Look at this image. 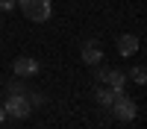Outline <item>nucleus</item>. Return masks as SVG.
I'll list each match as a JSON object with an SVG mask.
<instances>
[{"mask_svg":"<svg viewBox=\"0 0 147 129\" xmlns=\"http://www.w3.org/2000/svg\"><path fill=\"white\" fill-rule=\"evenodd\" d=\"M18 3H21V12L35 23L50 18V0H18Z\"/></svg>","mask_w":147,"mask_h":129,"instance_id":"nucleus-1","label":"nucleus"},{"mask_svg":"<svg viewBox=\"0 0 147 129\" xmlns=\"http://www.w3.org/2000/svg\"><path fill=\"white\" fill-rule=\"evenodd\" d=\"M3 112L6 114H12V117H30V112H32V106H30V100L27 97H21V94H9V100L3 103Z\"/></svg>","mask_w":147,"mask_h":129,"instance_id":"nucleus-2","label":"nucleus"},{"mask_svg":"<svg viewBox=\"0 0 147 129\" xmlns=\"http://www.w3.org/2000/svg\"><path fill=\"white\" fill-rule=\"evenodd\" d=\"M112 109H115V117H118V120H124V123H129L132 117L138 114V106H136V100H132V97H121Z\"/></svg>","mask_w":147,"mask_h":129,"instance_id":"nucleus-3","label":"nucleus"},{"mask_svg":"<svg viewBox=\"0 0 147 129\" xmlns=\"http://www.w3.org/2000/svg\"><path fill=\"white\" fill-rule=\"evenodd\" d=\"M100 56H103V50H100V44H97V41H85V44H82V62H85V65H97V62H100Z\"/></svg>","mask_w":147,"mask_h":129,"instance_id":"nucleus-4","label":"nucleus"},{"mask_svg":"<svg viewBox=\"0 0 147 129\" xmlns=\"http://www.w3.org/2000/svg\"><path fill=\"white\" fill-rule=\"evenodd\" d=\"M15 74L18 76H32L35 70H38V62H35V59H27V56H21V59H15Z\"/></svg>","mask_w":147,"mask_h":129,"instance_id":"nucleus-5","label":"nucleus"},{"mask_svg":"<svg viewBox=\"0 0 147 129\" xmlns=\"http://www.w3.org/2000/svg\"><path fill=\"white\" fill-rule=\"evenodd\" d=\"M118 53L121 56H136L138 53V38L136 35H121L118 38Z\"/></svg>","mask_w":147,"mask_h":129,"instance_id":"nucleus-6","label":"nucleus"},{"mask_svg":"<svg viewBox=\"0 0 147 129\" xmlns=\"http://www.w3.org/2000/svg\"><path fill=\"white\" fill-rule=\"evenodd\" d=\"M121 97H127L124 88H100V91H97V100H100L103 106H115Z\"/></svg>","mask_w":147,"mask_h":129,"instance_id":"nucleus-7","label":"nucleus"},{"mask_svg":"<svg viewBox=\"0 0 147 129\" xmlns=\"http://www.w3.org/2000/svg\"><path fill=\"white\" fill-rule=\"evenodd\" d=\"M100 79L106 82V88H124V82H127V74H121V70H106V74H100Z\"/></svg>","mask_w":147,"mask_h":129,"instance_id":"nucleus-8","label":"nucleus"},{"mask_svg":"<svg viewBox=\"0 0 147 129\" xmlns=\"http://www.w3.org/2000/svg\"><path fill=\"white\" fill-rule=\"evenodd\" d=\"M129 79H132V82H138V85H144V79H147L144 68H141V65H138V68H132V70H129Z\"/></svg>","mask_w":147,"mask_h":129,"instance_id":"nucleus-9","label":"nucleus"},{"mask_svg":"<svg viewBox=\"0 0 147 129\" xmlns=\"http://www.w3.org/2000/svg\"><path fill=\"white\" fill-rule=\"evenodd\" d=\"M15 3H18V0H0V12H12Z\"/></svg>","mask_w":147,"mask_h":129,"instance_id":"nucleus-10","label":"nucleus"},{"mask_svg":"<svg viewBox=\"0 0 147 129\" xmlns=\"http://www.w3.org/2000/svg\"><path fill=\"white\" fill-rule=\"evenodd\" d=\"M3 117H6V112H3V106H0V123H3Z\"/></svg>","mask_w":147,"mask_h":129,"instance_id":"nucleus-11","label":"nucleus"}]
</instances>
